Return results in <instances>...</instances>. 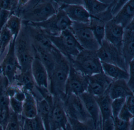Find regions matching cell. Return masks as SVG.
<instances>
[{
	"label": "cell",
	"instance_id": "cell-38",
	"mask_svg": "<svg viewBox=\"0 0 134 130\" xmlns=\"http://www.w3.org/2000/svg\"><path fill=\"white\" fill-rule=\"evenodd\" d=\"M115 130H130L133 124V121L131 122L125 121L118 117L113 118Z\"/></svg>",
	"mask_w": 134,
	"mask_h": 130
},
{
	"label": "cell",
	"instance_id": "cell-50",
	"mask_svg": "<svg viewBox=\"0 0 134 130\" xmlns=\"http://www.w3.org/2000/svg\"><path fill=\"white\" fill-rule=\"evenodd\" d=\"M0 130H4L1 124H0Z\"/></svg>",
	"mask_w": 134,
	"mask_h": 130
},
{
	"label": "cell",
	"instance_id": "cell-34",
	"mask_svg": "<svg viewBox=\"0 0 134 130\" xmlns=\"http://www.w3.org/2000/svg\"><path fill=\"white\" fill-rule=\"evenodd\" d=\"M4 130H22L21 116H19L11 111L10 120Z\"/></svg>",
	"mask_w": 134,
	"mask_h": 130
},
{
	"label": "cell",
	"instance_id": "cell-17",
	"mask_svg": "<svg viewBox=\"0 0 134 130\" xmlns=\"http://www.w3.org/2000/svg\"><path fill=\"white\" fill-rule=\"evenodd\" d=\"M90 117L97 127L101 126L102 119L98 103L94 96L87 91L79 95Z\"/></svg>",
	"mask_w": 134,
	"mask_h": 130
},
{
	"label": "cell",
	"instance_id": "cell-41",
	"mask_svg": "<svg viewBox=\"0 0 134 130\" xmlns=\"http://www.w3.org/2000/svg\"><path fill=\"white\" fill-rule=\"evenodd\" d=\"M129 77L127 81V84L132 91L134 90V61H132L129 64Z\"/></svg>",
	"mask_w": 134,
	"mask_h": 130
},
{
	"label": "cell",
	"instance_id": "cell-42",
	"mask_svg": "<svg viewBox=\"0 0 134 130\" xmlns=\"http://www.w3.org/2000/svg\"><path fill=\"white\" fill-rule=\"evenodd\" d=\"M127 1H113L110 4L111 12L113 16L116 15Z\"/></svg>",
	"mask_w": 134,
	"mask_h": 130
},
{
	"label": "cell",
	"instance_id": "cell-15",
	"mask_svg": "<svg viewBox=\"0 0 134 130\" xmlns=\"http://www.w3.org/2000/svg\"><path fill=\"white\" fill-rule=\"evenodd\" d=\"M134 22L132 21L124 29L121 52L126 65L129 68V63L134 58Z\"/></svg>",
	"mask_w": 134,
	"mask_h": 130
},
{
	"label": "cell",
	"instance_id": "cell-6",
	"mask_svg": "<svg viewBox=\"0 0 134 130\" xmlns=\"http://www.w3.org/2000/svg\"><path fill=\"white\" fill-rule=\"evenodd\" d=\"M24 22L39 28L46 34L53 36L59 35L63 31L69 29L72 23L65 11L60 8L55 14L45 21L40 23Z\"/></svg>",
	"mask_w": 134,
	"mask_h": 130
},
{
	"label": "cell",
	"instance_id": "cell-1",
	"mask_svg": "<svg viewBox=\"0 0 134 130\" xmlns=\"http://www.w3.org/2000/svg\"><path fill=\"white\" fill-rule=\"evenodd\" d=\"M59 8L56 1H28L18 10L23 21L40 23L55 14Z\"/></svg>",
	"mask_w": 134,
	"mask_h": 130
},
{
	"label": "cell",
	"instance_id": "cell-40",
	"mask_svg": "<svg viewBox=\"0 0 134 130\" xmlns=\"http://www.w3.org/2000/svg\"><path fill=\"white\" fill-rule=\"evenodd\" d=\"M118 117L125 121L131 122L134 120V114L132 113L127 108L125 105L120 111Z\"/></svg>",
	"mask_w": 134,
	"mask_h": 130
},
{
	"label": "cell",
	"instance_id": "cell-39",
	"mask_svg": "<svg viewBox=\"0 0 134 130\" xmlns=\"http://www.w3.org/2000/svg\"><path fill=\"white\" fill-rule=\"evenodd\" d=\"M11 110L9 108H0V124L4 130L7 124L10 117Z\"/></svg>",
	"mask_w": 134,
	"mask_h": 130
},
{
	"label": "cell",
	"instance_id": "cell-53",
	"mask_svg": "<svg viewBox=\"0 0 134 130\" xmlns=\"http://www.w3.org/2000/svg\"><path fill=\"white\" fill-rule=\"evenodd\" d=\"M1 56H1V54H0V59H1Z\"/></svg>",
	"mask_w": 134,
	"mask_h": 130
},
{
	"label": "cell",
	"instance_id": "cell-16",
	"mask_svg": "<svg viewBox=\"0 0 134 130\" xmlns=\"http://www.w3.org/2000/svg\"><path fill=\"white\" fill-rule=\"evenodd\" d=\"M124 32V28L112 19L106 24L104 39L121 52Z\"/></svg>",
	"mask_w": 134,
	"mask_h": 130
},
{
	"label": "cell",
	"instance_id": "cell-51",
	"mask_svg": "<svg viewBox=\"0 0 134 130\" xmlns=\"http://www.w3.org/2000/svg\"><path fill=\"white\" fill-rule=\"evenodd\" d=\"M1 74H2V72H1V69H0V76L1 75Z\"/></svg>",
	"mask_w": 134,
	"mask_h": 130
},
{
	"label": "cell",
	"instance_id": "cell-36",
	"mask_svg": "<svg viewBox=\"0 0 134 130\" xmlns=\"http://www.w3.org/2000/svg\"><path fill=\"white\" fill-rule=\"evenodd\" d=\"M19 6V1L1 0L0 1V9L10 11L14 13L18 10Z\"/></svg>",
	"mask_w": 134,
	"mask_h": 130
},
{
	"label": "cell",
	"instance_id": "cell-19",
	"mask_svg": "<svg viewBox=\"0 0 134 130\" xmlns=\"http://www.w3.org/2000/svg\"><path fill=\"white\" fill-rule=\"evenodd\" d=\"M32 42L35 50L36 56L40 59L44 65L47 71L48 76H50L53 72L56 64V59L52 50H48L32 41Z\"/></svg>",
	"mask_w": 134,
	"mask_h": 130
},
{
	"label": "cell",
	"instance_id": "cell-46",
	"mask_svg": "<svg viewBox=\"0 0 134 130\" xmlns=\"http://www.w3.org/2000/svg\"><path fill=\"white\" fill-rule=\"evenodd\" d=\"M25 97L26 95L25 92L21 89H19L16 92L14 96L12 97L14 98L18 101L23 102L25 100Z\"/></svg>",
	"mask_w": 134,
	"mask_h": 130
},
{
	"label": "cell",
	"instance_id": "cell-37",
	"mask_svg": "<svg viewBox=\"0 0 134 130\" xmlns=\"http://www.w3.org/2000/svg\"><path fill=\"white\" fill-rule=\"evenodd\" d=\"M23 102L18 101L14 97L10 98L9 107L12 112L19 116H21Z\"/></svg>",
	"mask_w": 134,
	"mask_h": 130
},
{
	"label": "cell",
	"instance_id": "cell-14",
	"mask_svg": "<svg viewBox=\"0 0 134 130\" xmlns=\"http://www.w3.org/2000/svg\"><path fill=\"white\" fill-rule=\"evenodd\" d=\"M59 8L65 11L66 15L72 22L89 23L90 15L84 6L81 4H70L56 1Z\"/></svg>",
	"mask_w": 134,
	"mask_h": 130
},
{
	"label": "cell",
	"instance_id": "cell-47",
	"mask_svg": "<svg viewBox=\"0 0 134 130\" xmlns=\"http://www.w3.org/2000/svg\"><path fill=\"white\" fill-rule=\"evenodd\" d=\"M71 130V129L70 128V125L69 123V125H68L65 129H59V130Z\"/></svg>",
	"mask_w": 134,
	"mask_h": 130
},
{
	"label": "cell",
	"instance_id": "cell-13",
	"mask_svg": "<svg viewBox=\"0 0 134 130\" xmlns=\"http://www.w3.org/2000/svg\"><path fill=\"white\" fill-rule=\"evenodd\" d=\"M88 85L87 91L95 97L104 94L114 80L103 72L88 76Z\"/></svg>",
	"mask_w": 134,
	"mask_h": 130
},
{
	"label": "cell",
	"instance_id": "cell-31",
	"mask_svg": "<svg viewBox=\"0 0 134 130\" xmlns=\"http://www.w3.org/2000/svg\"><path fill=\"white\" fill-rule=\"evenodd\" d=\"M10 84L8 79L1 74L0 76V108L10 107V98L7 93V89Z\"/></svg>",
	"mask_w": 134,
	"mask_h": 130
},
{
	"label": "cell",
	"instance_id": "cell-52",
	"mask_svg": "<svg viewBox=\"0 0 134 130\" xmlns=\"http://www.w3.org/2000/svg\"><path fill=\"white\" fill-rule=\"evenodd\" d=\"M1 45H0V54H1Z\"/></svg>",
	"mask_w": 134,
	"mask_h": 130
},
{
	"label": "cell",
	"instance_id": "cell-23",
	"mask_svg": "<svg viewBox=\"0 0 134 130\" xmlns=\"http://www.w3.org/2000/svg\"><path fill=\"white\" fill-rule=\"evenodd\" d=\"M26 97L23 102L22 117L26 119H32L37 116L36 99L31 92L23 91Z\"/></svg>",
	"mask_w": 134,
	"mask_h": 130
},
{
	"label": "cell",
	"instance_id": "cell-8",
	"mask_svg": "<svg viewBox=\"0 0 134 130\" xmlns=\"http://www.w3.org/2000/svg\"><path fill=\"white\" fill-rule=\"evenodd\" d=\"M96 53L101 62L116 65L128 71L122 53L105 39Z\"/></svg>",
	"mask_w": 134,
	"mask_h": 130
},
{
	"label": "cell",
	"instance_id": "cell-10",
	"mask_svg": "<svg viewBox=\"0 0 134 130\" xmlns=\"http://www.w3.org/2000/svg\"><path fill=\"white\" fill-rule=\"evenodd\" d=\"M63 102L68 117L83 122L92 119L80 96L74 94L66 95Z\"/></svg>",
	"mask_w": 134,
	"mask_h": 130
},
{
	"label": "cell",
	"instance_id": "cell-33",
	"mask_svg": "<svg viewBox=\"0 0 134 130\" xmlns=\"http://www.w3.org/2000/svg\"><path fill=\"white\" fill-rule=\"evenodd\" d=\"M13 38L14 37L10 32L5 27L0 31V45L1 46V56L4 53L7 48L8 47Z\"/></svg>",
	"mask_w": 134,
	"mask_h": 130
},
{
	"label": "cell",
	"instance_id": "cell-49",
	"mask_svg": "<svg viewBox=\"0 0 134 130\" xmlns=\"http://www.w3.org/2000/svg\"><path fill=\"white\" fill-rule=\"evenodd\" d=\"M130 130H134V124H133L132 125Z\"/></svg>",
	"mask_w": 134,
	"mask_h": 130
},
{
	"label": "cell",
	"instance_id": "cell-7",
	"mask_svg": "<svg viewBox=\"0 0 134 130\" xmlns=\"http://www.w3.org/2000/svg\"><path fill=\"white\" fill-rule=\"evenodd\" d=\"M83 49L96 51L100 46L89 23L72 22L69 28Z\"/></svg>",
	"mask_w": 134,
	"mask_h": 130
},
{
	"label": "cell",
	"instance_id": "cell-5",
	"mask_svg": "<svg viewBox=\"0 0 134 130\" xmlns=\"http://www.w3.org/2000/svg\"><path fill=\"white\" fill-rule=\"evenodd\" d=\"M47 35L53 45L69 60L74 58L83 50L69 29L57 36Z\"/></svg>",
	"mask_w": 134,
	"mask_h": 130
},
{
	"label": "cell",
	"instance_id": "cell-12",
	"mask_svg": "<svg viewBox=\"0 0 134 130\" xmlns=\"http://www.w3.org/2000/svg\"><path fill=\"white\" fill-rule=\"evenodd\" d=\"M69 124V119L64 108L63 101L58 97L53 96L50 111L51 130L65 129Z\"/></svg>",
	"mask_w": 134,
	"mask_h": 130
},
{
	"label": "cell",
	"instance_id": "cell-25",
	"mask_svg": "<svg viewBox=\"0 0 134 130\" xmlns=\"http://www.w3.org/2000/svg\"><path fill=\"white\" fill-rule=\"evenodd\" d=\"M101 63L103 71L106 75L114 80H124L127 82L129 77L128 71L114 65Z\"/></svg>",
	"mask_w": 134,
	"mask_h": 130
},
{
	"label": "cell",
	"instance_id": "cell-11",
	"mask_svg": "<svg viewBox=\"0 0 134 130\" xmlns=\"http://www.w3.org/2000/svg\"><path fill=\"white\" fill-rule=\"evenodd\" d=\"M88 76L77 71L70 64L69 73L65 88L66 96L70 94L80 95L87 91Z\"/></svg>",
	"mask_w": 134,
	"mask_h": 130
},
{
	"label": "cell",
	"instance_id": "cell-4",
	"mask_svg": "<svg viewBox=\"0 0 134 130\" xmlns=\"http://www.w3.org/2000/svg\"><path fill=\"white\" fill-rule=\"evenodd\" d=\"M69 60L76 70L87 76L103 72L102 63L96 51L83 49Z\"/></svg>",
	"mask_w": 134,
	"mask_h": 130
},
{
	"label": "cell",
	"instance_id": "cell-29",
	"mask_svg": "<svg viewBox=\"0 0 134 130\" xmlns=\"http://www.w3.org/2000/svg\"><path fill=\"white\" fill-rule=\"evenodd\" d=\"M22 26L21 18L18 15L12 13L5 27L10 32L14 38L16 39L21 30Z\"/></svg>",
	"mask_w": 134,
	"mask_h": 130
},
{
	"label": "cell",
	"instance_id": "cell-3",
	"mask_svg": "<svg viewBox=\"0 0 134 130\" xmlns=\"http://www.w3.org/2000/svg\"><path fill=\"white\" fill-rule=\"evenodd\" d=\"M15 48L21 71L25 72L31 71L36 53L27 26L24 23H23L21 30L15 39Z\"/></svg>",
	"mask_w": 134,
	"mask_h": 130
},
{
	"label": "cell",
	"instance_id": "cell-35",
	"mask_svg": "<svg viewBox=\"0 0 134 130\" xmlns=\"http://www.w3.org/2000/svg\"><path fill=\"white\" fill-rule=\"evenodd\" d=\"M125 99L126 98H120L112 100L111 109L113 118L118 116L120 111L125 103Z\"/></svg>",
	"mask_w": 134,
	"mask_h": 130
},
{
	"label": "cell",
	"instance_id": "cell-27",
	"mask_svg": "<svg viewBox=\"0 0 134 130\" xmlns=\"http://www.w3.org/2000/svg\"><path fill=\"white\" fill-rule=\"evenodd\" d=\"M37 115L43 123L46 130H51L50 126V115L51 106L48 102L42 98L37 101Z\"/></svg>",
	"mask_w": 134,
	"mask_h": 130
},
{
	"label": "cell",
	"instance_id": "cell-44",
	"mask_svg": "<svg viewBox=\"0 0 134 130\" xmlns=\"http://www.w3.org/2000/svg\"><path fill=\"white\" fill-rule=\"evenodd\" d=\"M102 130H115L113 117L102 121L101 124Z\"/></svg>",
	"mask_w": 134,
	"mask_h": 130
},
{
	"label": "cell",
	"instance_id": "cell-48",
	"mask_svg": "<svg viewBox=\"0 0 134 130\" xmlns=\"http://www.w3.org/2000/svg\"><path fill=\"white\" fill-rule=\"evenodd\" d=\"M94 130H102L101 129V126H99L96 128Z\"/></svg>",
	"mask_w": 134,
	"mask_h": 130
},
{
	"label": "cell",
	"instance_id": "cell-43",
	"mask_svg": "<svg viewBox=\"0 0 134 130\" xmlns=\"http://www.w3.org/2000/svg\"><path fill=\"white\" fill-rule=\"evenodd\" d=\"M12 13L4 9H0V31L5 27Z\"/></svg>",
	"mask_w": 134,
	"mask_h": 130
},
{
	"label": "cell",
	"instance_id": "cell-26",
	"mask_svg": "<svg viewBox=\"0 0 134 130\" xmlns=\"http://www.w3.org/2000/svg\"><path fill=\"white\" fill-rule=\"evenodd\" d=\"M106 23L95 16L90 15L89 26L100 45L105 38V27Z\"/></svg>",
	"mask_w": 134,
	"mask_h": 130
},
{
	"label": "cell",
	"instance_id": "cell-30",
	"mask_svg": "<svg viewBox=\"0 0 134 130\" xmlns=\"http://www.w3.org/2000/svg\"><path fill=\"white\" fill-rule=\"evenodd\" d=\"M21 128L22 130H46L38 115L32 119H26L21 116Z\"/></svg>",
	"mask_w": 134,
	"mask_h": 130
},
{
	"label": "cell",
	"instance_id": "cell-9",
	"mask_svg": "<svg viewBox=\"0 0 134 130\" xmlns=\"http://www.w3.org/2000/svg\"><path fill=\"white\" fill-rule=\"evenodd\" d=\"M13 38L8 45L7 53L0 64V69L2 75L5 76L9 81L10 84L14 82L15 77L21 71L15 52V41Z\"/></svg>",
	"mask_w": 134,
	"mask_h": 130
},
{
	"label": "cell",
	"instance_id": "cell-24",
	"mask_svg": "<svg viewBox=\"0 0 134 130\" xmlns=\"http://www.w3.org/2000/svg\"><path fill=\"white\" fill-rule=\"evenodd\" d=\"M94 97L99 108L102 123L105 120L113 117L111 109V104L113 100L109 95L108 90L102 95Z\"/></svg>",
	"mask_w": 134,
	"mask_h": 130
},
{
	"label": "cell",
	"instance_id": "cell-28",
	"mask_svg": "<svg viewBox=\"0 0 134 130\" xmlns=\"http://www.w3.org/2000/svg\"><path fill=\"white\" fill-rule=\"evenodd\" d=\"M110 4H106L101 1L85 0L83 1V6L90 15L95 16L105 12Z\"/></svg>",
	"mask_w": 134,
	"mask_h": 130
},
{
	"label": "cell",
	"instance_id": "cell-45",
	"mask_svg": "<svg viewBox=\"0 0 134 130\" xmlns=\"http://www.w3.org/2000/svg\"><path fill=\"white\" fill-rule=\"evenodd\" d=\"M134 95L129 96L126 98L125 103L127 108L133 114L134 112Z\"/></svg>",
	"mask_w": 134,
	"mask_h": 130
},
{
	"label": "cell",
	"instance_id": "cell-32",
	"mask_svg": "<svg viewBox=\"0 0 134 130\" xmlns=\"http://www.w3.org/2000/svg\"><path fill=\"white\" fill-rule=\"evenodd\" d=\"M68 119L71 130H94L96 128L92 119L83 122L69 117Z\"/></svg>",
	"mask_w": 134,
	"mask_h": 130
},
{
	"label": "cell",
	"instance_id": "cell-21",
	"mask_svg": "<svg viewBox=\"0 0 134 130\" xmlns=\"http://www.w3.org/2000/svg\"><path fill=\"white\" fill-rule=\"evenodd\" d=\"M108 93L112 100L120 98H126L134 95L132 91L127 84V81L124 80H114L108 90Z\"/></svg>",
	"mask_w": 134,
	"mask_h": 130
},
{
	"label": "cell",
	"instance_id": "cell-22",
	"mask_svg": "<svg viewBox=\"0 0 134 130\" xmlns=\"http://www.w3.org/2000/svg\"><path fill=\"white\" fill-rule=\"evenodd\" d=\"M12 84L17 86L23 91H30L32 93L35 91L36 86L31 71L25 72L19 71Z\"/></svg>",
	"mask_w": 134,
	"mask_h": 130
},
{
	"label": "cell",
	"instance_id": "cell-20",
	"mask_svg": "<svg viewBox=\"0 0 134 130\" xmlns=\"http://www.w3.org/2000/svg\"><path fill=\"white\" fill-rule=\"evenodd\" d=\"M134 1L130 0L127 1L113 19L124 29L134 20Z\"/></svg>",
	"mask_w": 134,
	"mask_h": 130
},
{
	"label": "cell",
	"instance_id": "cell-54",
	"mask_svg": "<svg viewBox=\"0 0 134 130\" xmlns=\"http://www.w3.org/2000/svg\"></svg>",
	"mask_w": 134,
	"mask_h": 130
},
{
	"label": "cell",
	"instance_id": "cell-18",
	"mask_svg": "<svg viewBox=\"0 0 134 130\" xmlns=\"http://www.w3.org/2000/svg\"><path fill=\"white\" fill-rule=\"evenodd\" d=\"M31 72L35 84L37 87L48 89V73L44 65L37 56H35L33 61Z\"/></svg>",
	"mask_w": 134,
	"mask_h": 130
},
{
	"label": "cell",
	"instance_id": "cell-2",
	"mask_svg": "<svg viewBox=\"0 0 134 130\" xmlns=\"http://www.w3.org/2000/svg\"><path fill=\"white\" fill-rule=\"evenodd\" d=\"M52 52L55 56V67L49 76L48 89L55 97L60 98L63 101L66 97L65 88L69 73L70 62L54 46Z\"/></svg>",
	"mask_w": 134,
	"mask_h": 130
}]
</instances>
